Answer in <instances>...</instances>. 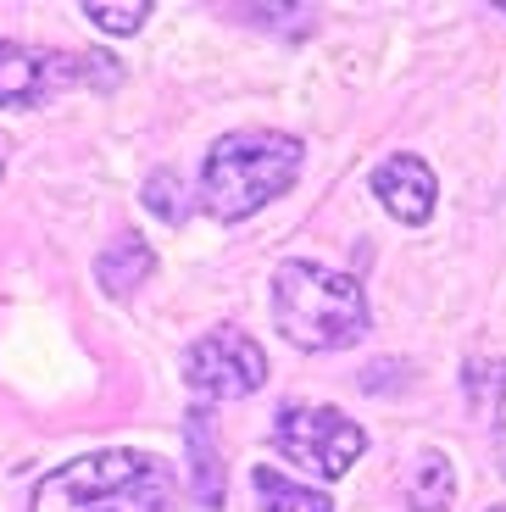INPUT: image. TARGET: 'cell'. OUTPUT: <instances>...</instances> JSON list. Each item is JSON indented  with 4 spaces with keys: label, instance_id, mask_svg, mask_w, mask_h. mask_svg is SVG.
I'll list each match as a JSON object with an SVG mask.
<instances>
[{
    "label": "cell",
    "instance_id": "cell-1",
    "mask_svg": "<svg viewBox=\"0 0 506 512\" xmlns=\"http://www.w3.org/2000/svg\"><path fill=\"white\" fill-rule=\"evenodd\" d=\"M273 318L301 351H345L367 334V290L323 262H279L273 273Z\"/></svg>",
    "mask_w": 506,
    "mask_h": 512
},
{
    "label": "cell",
    "instance_id": "cell-2",
    "mask_svg": "<svg viewBox=\"0 0 506 512\" xmlns=\"http://www.w3.org/2000/svg\"><path fill=\"white\" fill-rule=\"evenodd\" d=\"M173 479L145 451H95L34 485V512H167Z\"/></svg>",
    "mask_w": 506,
    "mask_h": 512
},
{
    "label": "cell",
    "instance_id": "cell-3",
    "mask_svg": "<svg viewBox=\"0 0 506 512\" xmlns=\"http://www.w3.org/2000/svg\"><path fill=\"white\" fill-rule=\"evenodd\" d=\"M301 173V140L273 134V128H240L212 145L201 167V201L212 218L234 223L262 212L267 201H279Z\"/></svg>",
    "mask_w": 506,
    "mask_h": 512
},
{
    "label": "cell",
    "instance_id": "cell-4",
    "mask_svg": "<svg viewBox=\"0 0 506 512\" xmlns=\"http://www.w3.org/2000/svg\"><path fill=\"white\" fill-rule=\"evenodd\" d=\"M273 423H279V429H273L279 451L295 468H306V474H317V479H340L367 451V435L340 407H284Z\"/></svg>",
    "mask_w": 506,
    "mask_h": 512
},
{
    "label": "cell",
    "instance_id": "cell-5",
    "mask_svg": "<svg viewBox=\"0 0 506 512\" xmlns=\"http://www.w3.org/2000/svg\"><path fill=\"white\" fill-rule=\"evenodd\" d=\"M184 373H190L195 396H206V401H240V396H251V390H262L267 357H262V346H256L251 334L212 329V334H201V340L190 346Z\"/></svg>",
    "mask_w": 506,
    "mask_h": 512
},
{
    "label": "cell",
    "instance_id": "cell-6",
    "mask_svg": "<svg viewBox=\"0 0 506 512\" xmlns=\"http://www.w3.org/2000/svg\"><path fill=\"white\" fill-rule=\"evenodd\" d=\"M67 78H73L67 56L34 51V45H17V39H0V106H45Z\"/></svg>",
    "mask_w": 506,
    "mask_h": 512
},
{
    "label": "cell",
    "instance_id": "cell-7",
    "mask_svg": "<svg viewBox=\"0 0 506 512\" xmlns=\"http://www.w3.org/2000/svg\"><path fill=\"white\" fill-rule=\"evenodd\" d=\"M373 195L384 201V212H390L395 223H429L434 212V173L423 156H384L379 167H373Z\"/></svg>",
    "mask_w": 506,
    "mask_h": 512
},
{
    "label": "cell",
    "instance_id": "cell-8",
    "mask_svg": "<svg viewBox=\"0 0 506 512\" xmlns=\"http://www.w3.org/2000/svg\"><path fill=\"white\" fill-rule=\"evenodd\" d=\"M151 268H156L151 245H140L134 234H123L117 245H106L101 262H95V273H101V284H106L112 295H128L134 284H145V279H151Z\"/></svg>",
    "mask_w": 506,
    "mask_h": 512
},
{
    "label": "cell",
    "instance_id": "cell-9",
    "mask_svg": "<svg viewBox=\"0 0 506 512\" xmlns=\"http://www.w3.org/2000/svg\"><path fill=\"white\" fill-rule=\"evenodd\" d=\"M190 457H195V496L201 507L223 501V468H217V446H212V418L190 412Z\"/></svg>",
    "mask_w": 506,
    "mask_h": 512
},
{
    "label": "cell",
    "instance_id": "cell-10",
    "mask_svg": "<svg viewBox=\"0 0 506 512\" xmlns=\"http://www.w3.org/2000/svg\"><path fill=\"white\" fill-rule=\"evenodd\" d=\"M456 496V468L440 457V451H429V457L412 468V507L418 512H445Z\"/></svg>",
    "mask_w": 506,
    "mask_h": 512
},
{
    "label": "cell",
    "instance_id": "cell-11",
    "mask_svg": "<svg viewBox=\"0 0 506 512\" xmlns=\"http://www.w3.org/2000/svg\"><path fill=\"white\" fill-rule=\"evenodd\" d=\"M256 496L267 501V512H334L329 496H317V490H301L295 479L273 474V468H256Z\"/></svg>",
    "mask_w": 506,
    "mask_h": 512
},
{
    "label": "cell",
    "instance_id": "cell-12",
    "mask_svg": "<svg viewBox=\"0 0 506 512\" xmlns=\"http://www.w3.org/2000/svg\"><path fill=\"white\" fill-rule=\"evenodd\" d=\"M84 17L95 28H106V34H134V28L151 17V6H145V0H134V6H101V0H89Z\"/></svg>",
    "mask_w": 506,
    "mask_h": 512
},
{
    "label": "cell",
    "instance_id": "cell-13",
    "mask_svg": "<svg viewBox=\"0 0 506 512\" xmlns=\"http://www.w3.org/2000/svg\"><path fill=\"white\" fill-rule=\"evenodd\" d=\"M145 195H151V212H162V218H178V206H173V173H156V179L145 184Z\"/></svg>",
    "mask_w": 506,
    "mask_h": 512
},
{
    "label": "cell",
    "instance_id": "cell-14",
    "mask_svg": "<svg viewBox=\"0 0 506 512\" xmlns=\"http://www.w3.org/2000/svg\"><path fill=\"white\" fill-rule=\"evenodd\" d=\"M495 446H501V468H506V390H501V407H495Z\"/></svg>",
    "mask_w": 506,
    "mask_h": 512
},
{
    "label": "cell",
    "instance_id": "cell-15",
    "mask_svg": "<svg viewBox=\"0 0 506 512\" xmlns=\"http://www.w3.org/2000/svg\"><path fill=\"white\" fill-rule=\"evenodd\" d=\"M501 12H506V6H501Z\"/></svg>",
    "mask_w": 506,
    "mask_h": 512
}]
</instances>
